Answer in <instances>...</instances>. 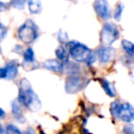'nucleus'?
Returning <instances> with one entry per match:
<instances>
[{"label": "nucleus", "instance_id": "1a4fd4ad", "mask_svg": "<svg viewBox=\"0 0 134 134\" xmlns=\"http://www.w3.org/2000/svg\"><path fill=\"white\" fill-rule=\"evenodd\" d=\"M43 67L45 69H48L50 71L55 72V73H62L63 72V64L58 60L51 59L47 60L43 63Z\"/></svg>", "mask_w": 134, "mask_h": 134}, {"label": "nucleus", "instance_id": "393cba45", "mask_svg": "<svg viewBox=\"0 0 134 134\" xmlns=\"http://www.w3.org/2000/svg\"><path fill=\"white\" fill-rule=\"evenodd\" d=\"M7 8H8V5H7L6 3L0 1V12L5 11V10H7Z\"/></svg>", "mask_w": 134, "mask_h": 134}, {"label": "nucleus", "instance_id": "c756f323", "mask_svg": "<svg viewBox=\"0 0 134 134\" xmlns=\"http://www.w3.org/2000/svg\"><path fill=\"white\" fill-rule=\"evenodd\" d=\"M0 53H1V47H0Z\"/></svg>", "mask_w": 134, "mask_h": 134}, {"label": "nucleus", "instance_id": "a878e982", "mask_svg": "<svg viewBox=\"0 0 134 134\" xmlns=\"http://www.w3.org/2000/svg\"><path fill=\"white\" fill-rule=\"evenodd\" d=\"M6 78V68H0V79Z\"/></svg>", "mask_w": 134, "mask_h": 134}, {"label": "nucleus", "instance_id": "ddd939ff", "mask_svg": "<svg viewBox=\"0 0 134 134\" xmlns=\"http://www.w3.org/2000/svg\"><path fill=\"white\" fill-rule=\"evenodd\" d=\"M79 66L73 63H66L63 65V71H65L67 74H70L71 75H78L79 73Z\"/></svg>", "mask_w": 134, "mask_h": 134}, {"label": "nucleus", "instance_id": "2eb2a0df", "mask_svg": "<svg viewBox=\"0 0 134 134\" xmlns=\"http://www.w3.org/2000/svg\"><path fill=\"white\" fill-rule=\"evenodd\" d=\"M121 45H122L123 50L126 52V53L129 56H134V44L130 41L127 40H123L121 41Z\"/></svg>", "mask_w": 134, "mask_h": 134}, {"label": "nucleus", "instance_id": "7ed1b4c3", "mask_svg": "<svg viewBox=\"0 0 134 134\" xmlns=\"http://www.w3.org/2000/svg\"><path fill=\"white\" fill-rule=\"evenodd\" d=\"M18 35L22 42H24L25 44H30L37 39L39 35L37 25L32 20L29 19L22 26L19 27Z\"/></svg>", "mask_w": 134, "mask_h": 134}, {"label": "nucleus", "instance_id": "f257e3e1", "mask_svg": "<svg viewBox=\"0 0 134 134\" xmlns=\"http://www.w3.org/2000/svg\"><path fill=\"white\" fill-rule=\"evenodd\" d=\"M19 103L25 106L30 111H39L41 108V102L36 93L33 91L30 83L26 78H23L20 81V86H19Z\"/></svg>", "mask_w": 134, "mask_h": 134}, {"label": "nucleus", "instance_id": "6e6552de", "mask_svg": "<svg viewBox=\"0 0 134 134\" xmlns=\"http://www.w3.org/2000/svg\"><path fill=\"white\" fill-rule=\"evenodd\" d=\"M97 58L102 63H108L111 61L115 56V50L111 47L102 46L97 52Z\"/></svg>", "mask_w": 134, "mask_h": 134}, {"label": "nucleus", "instance_id": "4468645a", "mask_svg": "<svg viewBox=\"0 0 134 134\" xmlns=\"http://www.w3.org/2000/svg\"><path fill=\"white\" fill-rule=\"evenodd\" d=\"M29 9L31 14H39L42 9L41 7V3L40 1H29L28 2Z\"/></svg>", "mask_w": 134, "mask_h": 134}, {"label": "nucleus", "instance_id": "cd10ccee", "mask_svg": "<svg viewBox=\"0 0 134 134\" xmlns=\"http://www.w3.org/2000/svg\"><path fill=\"white\" fill-rule=\"evenodd\" d=\"M5 116H6V112H5L2 108H0V119H3Z\"/></svg>", "mask_w": 134, "mask_h": 134}, {"label": "nucleus", "instance_id": "4be33fe9", "mask_svg": "<svg viewBox=\"0 0 134 134\" xmlns=\"http://www.w3.org/2000/svg\"><path fill=\"white\" fill-rule=\"evenodd\" d=\"M124 134H134V125L133 124H127L125 125L123 129Z\"/></svg>", "mask_w": 134, "mask_h": 134}, {"label": "nucleus", "instance_id": "f3484780", "mask_svg": "<svg viewBox=\"0 0 134 134\" xmlns=\"http://www.w3.org/2000/svg\"><path fill=\"white\" fill-rule=\"evenodd\" d=\"M24 62L27 63H32L34 61V52L31 48H28L24 52Z\"/></svg>", "mask_w": 134, "mask_h": 134}, {"label": "nucleus", "instance_id": "0eeeda50", "mask_svg": "<svg viewBox=\"0 0 134 134\" xmlns=\"http://www.w3.org/2000/svg\"><path fill=\"white\" fill-rule=\"evenodd\" d=\"M94 8H95V11L97 14V16L104 20L110 19L111 17V12H110V8L108 1H105V0L96 1L94 3Z\"/></svg>", "mask_w": 134, "mask_h": 134}, {"label": "nucleus", "instance_id": "bb28decb", "mask_svg": "<svg viewBox=\"0 0 134 134\" xmlns=\"http://www.w3.org/2000/svg\"><path fill=\"white\" fill-rule=\"evenodd\" d=\"M23 134H36V133H35V130H34L32 128H29V129H27L26 131H25Z\"/></svg>", "mask_w": 134, "mask_h": 134}, {"label": "nucleus", "instance_id": "9d476101", "mask_svg": "<svg viewBox=\"0 0 134 134\" xmlns=\"http://www.w3.org/2000/svg\"><path fill=\"white\" fill-rule=\"evenodd\" d=\"M5 68H6V79L12 80L17 76L18 73H19V68L15 62H10Z\"/></svg>", "mask_w": 134, "mask_h": 134}, {"label": "nucleus", "instance_id": "6ab92c4d", "mask_svg": "<svg viewBox=\"0 0 134 134\" xmlns=\"http://www.w3.org/2000/svg\"><path fill=\"white\" fill-rule=\"evenodd\" d=\"M6 134H23V133L16 126H14V125H12V124H9L7 127Z\"/></svg>", "mask_w": 134, "mask_h": 134}, {"label": "nucleus", "instance_id": "39448f33", "mask_svg": "<svg viewBox=\"0 0 134 134\" xmlns=\"http://www.w3.org/2000/svg\"><path fill=\"white\" fill-rule=\"evenodd\" d=\"M85 80L80 75H70L65 81V90L68 94H76L84 88Z\"/></svg>", "mask_w": 134, "mask_h": 134}, {"label": "nucleus", "instance_id": "412c9836", "mask_svg": "<svg viewBox=\"0 0 134 134\" xmlns=\"http://www.w3.org/2000/svg\"><path fill=\"white\" fill-rule=\"evenodd\" d=\"M58 38H59V41L63 43L66 42V41H68V35H67L66 32L63 31V30H61L59 31V33H58Z\"/></svg>", "mask_w": 134, "mask_h": 134}, {"label": "nucleus", "instance_id": "aec40b11", "mask_svg": "<svg viewBox=\"0 0 134 134\" xmlns=\"http://www.w3.org/2000/svg\"><path fill=\"white\" fill-rule=\"evenodd\" d=\"M119 106H120V103L119 101H115V102H112L111 107H110V110H111V114L115 118H117L118 112L119 109Z\"/></svg>", "mask_w": 134, "mask_h": 134}, {"label": "nucleus", "instance_id": "f03ea898", "mask_svg": "<svg viewBox=\"0 0 134 134\" xmlns=\"http://www.w3.org/2000/svg\"><path fill=\"white\" fill-rule=\"evenodd\" d=\"M67 51L69 55L78 63H87L88 64L93 63L95 61V57L93 56L92 51L87 46L79 43L77 41H70L67 42Z\"/></svg>", "mask_w": 134, "mask_h": 134}, {"label": "nucleus", "instance_id": "f8f14e48", "mask_svg": "<svg viewBox=\"0 0 134 134\" xmlns=\"http://www.w3.org/2000/svg\"><path fill=\"white\" fill-rule=\"evenodd\" d=\"M55 54L58 61L61 62L62 63H66L69 62V52L63 46L60 45L55 50Z\"/></svg>", "mask_w": 134, "mask_h": 134}, {"label": "nucleus", "instance_id": "c85d7f7f", "mask_svg": "<svg viewBox=\"0 0 134 134\" xmlns=\"http://www.w3.org/2000/svg\"><path fill=\"white\" fill-rule=\"evenodd\" d=\"M0 134H6V132H5V130H4V128H3V126L1 124H0Z\"/></svg>", "mask_w": 134, "mask_h": 134}, {"label": "nucleus", "instance_id": "5701e85b", "mask_svg": "<svg viewBox=\"0 0 134 134\" xmlns=\"http://www.w3.org/2000/svg\"><path fill=\"white\" fill-rule=\"evenodd\" d=\"M10 4L12 5V7H14L15 8H19V9H23L24 6L26 4L25 1H13Z\"/></svg>", "mask_w": 134, "mask_h": 134}, {"label": "nucleus", "instance_id": "9b49d317", "mask_svg": "<svg viewBox=\"0 0 134 134\" xmlns=\"http://www.w3.org/2000/svg\"><path fill=\"white\" fill-rule=\"evenodd\" d=\"M11 108H12V113H13L15 119H17L18 121H19V122H24L25 118H24V116H23L22 109H21V107H20V103L18 100H14L13 102H12Z\"/></svg>", "mask_w": 134, "mask_h": 134}, {"label": "nucleus", "instance_id": "dca6fc26", "mask_svg": "<svg viewBox=\"0 0 134 134\" xmlns=\"http://www.w3.org/2000/svg\"><path fill=\"white\" fill-rule=\"evenodd\" d=\"M101 84H102V86L104 88L106 94L110 97H115V90H114V86H112L111 83H109L108 80H102L101 81Z\"/></svg>", "mask_w": 134, "mask_h": 134}, {"label": "nucleus", "instance_id": "20e7f679", "mask_svg": "<svg viewBox=\"0 0 134 134\" xmlns=\"http://www.w3.org/2000/svg\"><path fill=\"white\" fill-rule=\"evenodd\" d=\"M119 37V32L116 24L111 22H107L104 24L100 33L101 42L104 46L109 47L113 42H115Z\"/></svg>", "mask_w": 134, "mask_h": 134}, {"label": "nucleus", "instance_id": "423d86ee", "mask_svg": "<svg viewBox=\"0 0 134 134\" xmlns=\"http://www.w3.org/2000/svg\"><path fill=\"white\" fill-rule=\"evenodd\" d=\"M117 119L130 123L134 120V108L130 103H120Z\"/></svg>", "mask_w": 134, "mask_h": 134}, {"label": "nucleus", "instance_id": "a211bd4d", "mask_svg": "<svg viewBox=\"0 0 134 134\" xmlns=\"http://www.w3.org/2000/svg\"><path fill=\"white\" fill-rule=\"evenodd\" d=\"M124 9V6H123L122 3H119L115 9V12H114V19L116 20H119L121 17V14H122V11Z\"/></svg>", "mask_w": 134, "mask_h": 134}, {"label": "nucleus", "instance_id": "b1692460", "mask_svg": "<svg viewBox=\"0 0 134 134\" xmlns=\"http://www.w3.org/2000/svg\"><path fill=\"white\" fill-rule=\"evenodd\" d=\"M7 33H8V29L3 24L0 23V41H2V40L6 37Z\"/></svg>", "mask_w": 134, "mask_h": 134}]
</instances>
